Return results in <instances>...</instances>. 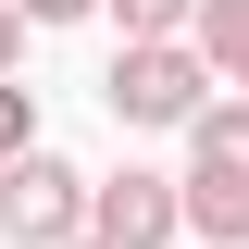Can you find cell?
I'll return each mask as SVG.
<instances>
[{"label": "cell", "instance_id": "cell-8", "mask_svg": "<svg viewBox=\"0 0 249 249\" xmlns=\"http://www.w3.org/2000/svg\"><path fill=\"white\" fill-rule=\"evenodd\" d=\"M13 150H37V100L0 75V162H13Z\"/></svg>", "mask_w": 249, "mask_h": 249}, {"label": "cell", "instance_id": "cell-2", "mask_svg": "<svg viewBox=\"0 0 249 249\" xmlns=\"http://www.w3.org/2000/svg\"><path fill=\"white\" fill-rule=\"evenodd\" d=\"M0 237H13V249L88 237V175H75L62 150H13V162H0Z\"/></svg>", "mask_w": 249, "mask_h": 249}, {"label": "cell", "instance_id": "cell-7", "mask_svg": "<svg viewBox=\"0 0 249 249\" xmlns=\"http://www.w3.org/2000/svg\"><path fill=\"white\" fill-rule=\"evenodd\" d=\"M100 13H112L124 37H187V13H199V0H100Z\"/></svg>", "mask_w": 249, "mask_h": 249}, {"label": "cell", "instance_id": "cell-9", "mask_svg": "<svg viewBox=\"0 0 249 249\" xmlns=\"http://www.w3.org/2000/svg\"><path fill=\"white\" fill-rule=\"evenodd\" d=\"M25 62V0H0V75Z\"/></svg>", "mask_w": 249, "mask_h": 249}, {"label": "cell", "instance_id": "cell-6", "mask_svg": "<svg viewBox=\"0 0 249 249\" xmlns=\"http://www.w3.org/2000/svg\"><path fill=\"white\" fill-rule=\"evenodd\" d=\"M187 162H237V175H249V88L187 112Z\"/></svg>", "mask_w": 249, "mask_h": 249}, {"label": "cell", "instance_id": "cell-1", "mask_svg": "<svg viewBox=\"0 0 249 249\" xmlns=\"http://www.w3.org/2000/svg\"><path fill=\"white\" fill-rule=\"evenodd\" d=\"M212 88H224V75L199 62V37H124V50H112V75H100L112 124H187Z\"/></svg>", "mask_w": 249, "mask_h": 249}, {"label": "cell", "instance_id": "cell-3", "mask_svg": "<svg viewBox=\"0 0 249 249\" xmlns=\"http://www.w3.org/2000/svg\"><path fill=\"white\" fill-rule=\"evenodd\" d=\"M88 237H100V249H175V237H187V187L150 175V162H124V175L88 187Z\"/></svg>", "mask_w": 249, "mask_h": 249}, {"label": "cell", "instance_id": "cell-5", "mask_svg": "<svg viewBox=\"0 0 249 249\" xmlns=\"http://www.w3.org/2000/svg\"><path fill=\"white\" fill-rule=\"evenodd\" d=\"M187 37H199V62H212L224 88H249V0H199Z\"/></svg>", "mask_w": 249, "mask_h": 249}, {"label": "cell", "instance_id": "cell-11", "mask_svg": "<svg viewBox=\"0 0 249 249\" xmlns=\"http://www.w3.org/2000/svg\"><path fill=\"white\" fill-rule=\"evenodd\" d=\"M62 249H100V237H62Z\"/></svg>", "mask_w": 249, "mask_h": 249}, {"label": "cell", "instance_id": "cell-4", "mask_svg": "<svg viewBox=\"0 0 249 249\" xmlns=\"http://www.w3.org/2000/svg\"><path fill=\"white\" fill-rule=\"evenodd\" d=\"M187 237H212V249H249V175L237 162H187Z\"/></svg>", "mask_w": 249, "mask_h": 249}, {"label": "cell", "instance_id": "cell-10", "mask_svg": "<svg viewBox=\"0 0 249 249\" xmlns=\"http://www.w3.org/2000/svg\"><path fill=\"white\" fill-rule=\"evenodd\" d=\"M75 13H100V0H25V25H75Z\"/></svg>", "mask_w": 249, "mask_h": 249}]
</instances>
